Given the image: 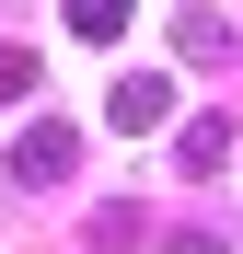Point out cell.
I'll return each instance as SVG.
<instances>
[{"label": "cell", "mask_w": 243, "mask_h": 254, "mask_svg": "<svg viewBox=\"0 0 243 254\" xmlns=\"http://www.w3.org/2000/svg\"><path fill=\"white\" fill-rule=\"evenodd\" d=\"M174 47H185V58H220V47H232V23H220V12H185V23H174Z\"/></svg>", "instance_id": "cell-5"}, {"label": "cell", "mask_w": 243, "mask_h": 254, "mask_svg": "<svg viewBox=\"0 0 243 254\" xmlns=\"http://www.w3.org/2000/svg\"><path fill=\"white\" fill-rule=\"evenodd\" d=\"M104 116H116V127L139 139V127H162V116H174V81H162V69H128V81L104 93Z\"/></svg>", "instance_id": "cell-2"}, {"label": "cell", "mask_w": 243, "mask_h": 254, "mask_svg": "<svg viewBox=\"0 0 243 254\" xmlns=\"http://www.w3.org/2000/svg\"><path fill=\"white\" fill-rule=\"evenodd\" d=\"M128 12H139V0H70V35L104 47V35H128Z\"/></svg>", "instance_id": "cell-3"}, {"label": "cell", "mask_w": 243, "mask_h": 254, "mask_svg": "<svg viewBox=\"0 0 243 254\" xmlns=\"http://www.w3.org/2000/svg\"><path fill=\"white\" fill-rule=\"evenodd\" d=\"M35 93V47H0V104H23Z\"/></svg>", "instance_id": "cell-6"}, {"label": "cell", "mask_w": 243, "mask_h": 254, "mask_svg": "<svg viewBox=\"0 0 243 254\" xmlns=\"http://www.w3.org/2000/svg\"><path fill=\"white\" fill-rule=\"evenodd\" d=\"M220 162H232V127L197 116V127H185V174H220Z\"/></svg>", "instance_id": "cell-4"}, {"label": "cell", "mask_w": 243, "mask_h": 254, "mask_svg": "<svg viewBox=\"0 0 243 254\" xmlns=\"http://www.w3.org/2000/svg\"><path fill=\"white\" fill-rule=\"evenodd\" d=\"M70 162H81V139H70V127H47V116H35V127H23V139H12V185L35 196V185H58V174H70Z\"/></svg>", "instance_id": "cell-1"}]
</instances>
